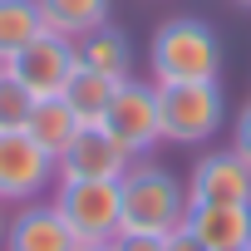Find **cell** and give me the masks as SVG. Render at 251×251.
I'll return each mask as SVG.
<instances>
[{"label": "cell", "instance_id": "obj_21", "mask_svg": "<svg viewBox=\"0 0 251 251\" xmlns=\"http://www.w3.org/2000/svg\"><path fill=\"white\" fill-rule=\"evenodd\" d=\"M5 231H10V207L0 202V246H5Z\"/></svg>", "mask_w": 251, "mask_h": 251}, {"label": "cell", "instance_id": "obj_8", "mask_svg": "<svg viewBox=\"0 0 251 251\" xmlns=\"http://www.w3.org/2000/svg\"><path fill=\"white\" fill-rule=\"evenodd\" d=\"M187 202L192 207H246L251 202V163L231 148H212L187 173Z\"/></svg>", "mask_w": 251, "mask_h": 251}, {"label": "cell", "instance_id": "obj_11", "mask_svg": "<svg viewBox=\"0 0 251 251\" xmlns=\"http://www.w3.org/2000/svg\"><path fill=\"white\" fill-rule=\"evenodd\" d=\"M207 251H236L251 246V202L246 207H187L182 222Z\"/></svg>", "mask_w": 251, "mask_h": 251}, {"label": "cell", "instance_id": "obj_17", "mask_svg": "<svg viewBox=\"0 0 251 251\" xmlns=\"http://www.w3.org/2000/svg\"><path fill=\"white\" fill-rule=\"evenodd\" d=\"M30 108H35V94L0 64V133H20L30 123Z\"/></svg>", "mask_w": 251, "mask_h": 251}, {"label": "cell", "instance_id": "obj_3", "mask_svg": "<svg viewBox=\"0 0 251 251\" xmlns=\"http://www.w3.org/2000/svg\"><path fill=\"white\" fill-rule=\"evenodd\" d=\"M54 207L69 222L79 246H108L123 231V187L118 177H59Z\"/></svg>", "mask_w": 251, "mask_h": 251}, {"label": "cell", "instance_id": "obj_24", "mask_svg": "<svg viewBox=\"0 0 251 251\" xmlns=\"http://www.w3.org/2000/svg\"><path fill=\"white\" fill-rule=\"evenodd\" d=\"M236 251H251V246H236Z\"/></svg>", "mask_w": 251, "mask_h": 251}, {"label": "cell", "instance_id": "obj_12", "mask_svg": "<svg viewBox=\"0 0 251 251\" xmlns=\"http://www.w3.org/2000/svg\"><path fill=\"white\" fill-rule=\"evenodd\" d=\"M84 128V118L64 103V94H50V99H35V108H30V123H25V133L59 163V153L74 143V133Z\"/></svg>", "mask_w": 251, "mask_h": 251}, {"label": "cell", "instance_id": "obj_20", "mask_svg": "<svg viewBox=\"0 0 251 251\" xmlns=\"http://www.w3.org/2000/svg\"><path fill=\"white\" fill-rule=\"evenodd\" d=\"M168 251H207V246H202L187 226H177V231H168Z\"/></svg>", "mask_w": 251, "mask_h": 251}, {"label": "cell", "instance_id": "obj_7", "mask_svg": "<svg viewBox=\"0 0 251 251\" xmlns=\"http://www.w3.org/2000/svg\"><path fill=\"white\" fill-rule=\"evenodd\" d=\"M5 69L35 94V99H50V94H64V84H69V74L79 69V40H69V35H54V30H45V35H35L15 59H5Z\"/></svg>", "mask_w": 251, "mask_h": 251}, {"label": "cell", "instance_id": "obj_10", "mask_svg": "<svg viewBox=\"0 0 251 251\" xmlns=\"http://www.w3.org/2000/svg\"><path fill=\"white\" fill-rule=\"evenodd\" d=\"M0 251H79L69 222L59 217L54 202H25L20 212H10V231Z\"/></svg>", "mask_w": 251, "mask_h": 251}, {"label": "cell", "instance_id": "obj_14", "mask_svg": "<svg viewBox=\"0 0 251 251\" xmlns=\"http://www.w3.org/2000/svg\"><path fill=\"white\" fill-rule=\"evenodd\" d=\"M35 5L45 15V30L69 35V40H84L89 30L108 25V15H113V0H35Z\"/></svg>", "mask_w": 251, "mask_h": 251}, {"label": "cell", "instance_id": "obj_18", "mask_svg": "<svg viewBox=\"0 0 251 251\" xmlns=\"http://www.w3.org/2000/svg\"><path fill=\"white\" fill-rule=\"evenodd\" d=\"M108 251H168V236H153V231H118L108 241Z\"/></svg>", "mask_w": 251, "mask_h": 251}, {"label": "cell", "instance_id": "obj_15", "mask_svg": "<svg viewBox=\"0 0 251 251\" xmlns=\"http://www.w3.org/2000/svg\"><path fill=\"white\" fill-rule=\"evenodd\" d=\"M113 89H118V79H108V74L79 64V69L69 74V84H64V103H69L84 123H103V113H108V103H113Z\"/></svg>", "mask_w": 251, "mask_h": 251}, {"label": "cell", "instance_id": "obj_16", "mask_svg": "<svg viewBox=\"0 0 251 251\" xmlns=\"http://www.w3.org/2000/svg\"><path fill=\"white\" fill-rule=\"evenodd\" d=\"M35 35H45V15L35 0H0V64L15 59Z\"/></svg>", "mask_w": 251, "mask_h": 251}, {"label": "cell", "instance_id": "obj_6", "mask_svg": "<svg viewBox=\"0 0 251 251\" xmlns=\"http://www.w3.org/2000/svg\"><path fill=\"white\" fill-rule=\"evenodd\" d=\"M103 128L128 148V158H148L163 143V123H158V89L143 79H123L113 89V103L103 113Z\"/></svg>", "mask_w": 251, "mask_h": 251}, {"label": "cell", "instance_id": "obj_9", "mask_svg": "<svg viewBox=\"0 0 251 251\" xmlns=\"http://www.w3.org/2000/svg\"><path fill=\"white\" fill-rule=\"evenodd\" d=\"M128 148H123L103 123H84L74 143L59 153V177H123L128 173Z\"/></svg>", "mask_w": 251, "mask_h": 251}, {"label": "cell", "instance_id": "obj_23", "mask_svg": "<svg viewBox=\"0 0 251 251\" xmlns=\"http://www.w3.org/2000/svg\"><path fill=\"white\" fill-rule=\"evenodd\" d=\"M79 251H108V246H79Z\"/></svg>", "mask_w": 251, "mask_h": 251}, {"label": "cell", "instance_id": "obj_13", "mask_svg": "<svg viewBox=\"0 0 251 251\" xmlns=\"http://www.w3.org/2000/svg\"><path fill=\"white\" fill-rule=\"evenodd\" d=\"M79 64L123 84V79H133V45H128V35L108 20V25H99V30H89L79 40Z\"/></svg>", "mask_w": 251, "mask_h": 251}, {"label": "cell", "instance_id": "obj_19", "mask_svg": "<svg viewBox=\"0 0 251 251\" xmlns=\"http://www.w3.org/2000/svg\"><path fill=\"white\" fill-rule=\"evenodd\" d=\"M231 153L251 163V99H246V108H241L236 123H231Z\"/></svg>", "mask_w": 251, "mask_h": 251}, {"label": "cell", "instance_id": "obj_22", "mask_svg": "<svg viewBox=\"0 0 251 251\" xmlns=\"http://www.w3.org/2000/svg\"><path fill=\"white\" fill-rule=\"evenodd\" d=\"M231 5H236V10H251V0H231Z\"/></svg>", "mask_w": 251, "mask_h": 251}, {"label": "cell", "instance_id": "obj_1", "mask_svg": "<svg viewBox=\"0 0 251 251\" xmlns=\"http://www.w3.org/2000/svg\"><path fill=\"white\" fill-rule=\"evenodd\" d=\"M153 84H212L222 74V40L197 15H173L153 30L148 45Z\"/></svg>", "mask_w": 251, "mask_h": 251}, {"label": "cell", "instance_id": "obj_4", "mask_svg": "<svg viewBox=\"0 0 251 251\" xmlns=\"http://www.w3.org/2000/svg\"><path fill=\"white\" fill-rule=\"evenodd\" d=\"M158 89V123H163V143H207L222 133L226 99L212 84H153Z\"/></svg>", "mask_w": 251, "mask_h": 251}, {"label": "cell", "instance_id": "obj_2", "mask_svg": "<svg viewBox=\"0 0 251 251\" xmlns=\"http://www.w3.org/2000/svg\"><path fill=\"white\" fill-rule=\"evenodd\" d=\"M123 187V231H153V236H168L187 222V182L153 163V158H133L128 173L118 177Z\"/></svg>", "mask_w": 251, "mask_h": 251}, {"label": "cell", "instance_id": "obj_5", "mask_svg": "<svg viewBox=\"0 0 251 251\" xmlns=\"http://www.w3.org/2000/svg\"><path fill=\"white\" fill-rule=\"evenodd\" d=\"M59 182V163L20 128V133H0V202L25 207L40 202Z\"/></svg>", "mask_w": 251, "mask_h": 251}]
</instances>
